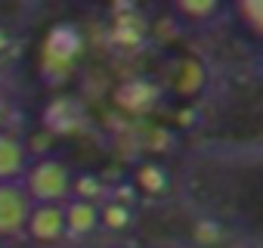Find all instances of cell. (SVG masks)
I'll return each mask as SVG.
<instances>
[{"mask_svg":"<svg viewBox=\"0 0 263 248\" xmlns=\"http://www.w3.org/2000/svg\"><path fill=\"white\" fill-rule=\"evenodd\" d=\"M28 192V199L34 205H62L74 186V177L68 171V165H62L59 158H41L34 165H28V171L19 180Z\"/></svg>","mask_w":263,"mask_h":248,"instance_id":"cell-1","label":"cell"},{"mask_svg":"<svg viewBox=\"0 0 263 248\" xmlns=\"http://www.w3.org/2000/svg\"><path fill=\"white\" fill-rule=\"evenodd\" d=\"M31 211H34V202L28 199V192L19 180L0 183V239L22 233L28 226Z\"/></svg>","mask_w":263,"mask_h":248,"instance_id":"cell-2","label":"cell"},{"mask_svg":"<svg viewBox=\"0 0 263 248\" xmlns=\"http://www.w3.org/2000/svg\"><path fill=\"white\" fill-rule=\"evenodd\" d=\"M37 242L50 245V242H59L65 236V217H62V205H34L31 217H28V226H25Z\"/></svg>","mask_w":263,"mask_h":248,"instance_id":"cell-3","label":"cell"},{"mask_svg":"<svg viewBox=\"0 0 263 248\" xmlns=\"http://www.w3.org/2000/svg\"><path fill=\"white\" fill-rule=\"evenodd\" d=\"M28 171V149L16 134L0 131V183H16Z\"/></svg>","mask_w":263,"mask_h":248,"instance_id":"cell-4","label":"cell"},{"mask_svg":"<svg viewBox=\"0 0 263 248\" xmlns=\"http://www.w3.org/2000/svg\"><path fill=\"white\" fill-rule=\"evenodd\" d=\"M62 217H65V233L74 236H87L96 229L99 223V208L93 205V199H71L68 205H62Z\"/></svg>","mask_w":263,"mask_h":248,"instance_id":"cell-5","label":"cell"},{"mask_svg":"<svg viewBox=\"0 0 263 248\" xmlns=\"http://www.w3.org/2000/svg\"><path fill=\"white\" fill-rule=\"evenodd\" d=\"M137 183H140V189H146V192H161V189L167 186V174H164L158 165H143V168L137 171Z\"/></svg>","mask_w":263,"mask_h":248,"instance_id":"cell-6","label":"cell"},{"mask_svg":"<svg viewBox=\"0 0 263 248\" xmlns=\"http://www.w3.org/2000/svg\"><path fill=\"white\" fill-rule=\"evenodd\" d=\"M99 220L105 226H111V229H124L130 223V211H127V205H105V211L99 214Z\"/></svg>","mask_w":263,"mask_h":248,"instance_id":"cell-7","label":"cell"},{"mask_svg":"<svg viewBox=\"0 0 263 248\" xmlns=\"http://www.w3.org/2000/svg\"><path fill=\"white\" fill-rule=\"evenodd\" d=\"M177 7L189 16H214L217 13V4H177Z\"/></svg>","mask_w":263,"mask_h":248,"instance_id":"cell-8","label":"cell"},{"mask_svg":"<svg viewBox=\"0 0 263 248\" xmlns=\"http://www.w3.org/2000/svg\"><path fill=\"white\" fill-rule=\"evenodd\" d=\"M241 10L251 16V22H254V28H260V4H254V0H251V4H241Z\"/></svg>","mask_w":263,"mask_h":248,"instance_id":"cell-9","label":"cell"}]
</instances>
